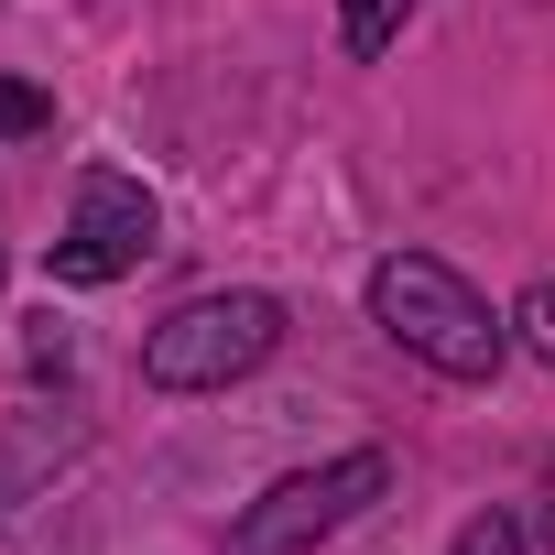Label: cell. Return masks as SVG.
<instances>
[{
	"label": "cell",
	"instance_id": "cell-1",
	"mask_svg": "<svg viewBox=\"0 0 555 555\" xmlns=\"http://www.w3.org/2000/svg\"><path fill=\"white\" fill-rule=\"evenodd\" d=\"M371 317L392 349H414L436 382H490L501 349H512V317H490V295L468 272H447L436 250H392L371 272Z\"/></svg>",
	"mask_w": 555,
	"mask_h": 555
},
{
	"label": "cell",
	"instance_id": "cell-2",
	"mask_svg": "<svg viewBox=\"0 0 555 555\" xmlns=\"http://www.w3.org/2000/svg\"><path fill=\"white\" fill-rule=\"evenodd\" d=\"M272 349H284V306L240 284V295L175 306V317L142 338V382H153V392H229V382H250Z\"/></svg>",
	"mask_w": 555,
	"mask_h": 555
},
{
	"label": "cell",
	"instance_id": "cell-3",
	"mask_svg": "<svg viewBox=\"0 0 555 555\" xmlns=\"http://www.w3.org/2000/svg\"><path fill=\"white\" fill-rule=\"evenodd\" d=\"M382 490H392V457H382V447H349V457H327V468H295V479H272V490L240 512L229 555H306V544L349 533Z\"/></svg>",
	"mask_w": 555,
	"mask_h": 555
},
{
	"label": "cell",
	"instance_id": "cell-4",
	"mask_svg": "<svg viewBox=\"0 0 555 555\" xmlns=\"http://www.w3.org/2000/svg\"><path fill=\"white\" fill-rule=\"evenodd\" d=\"M153 229H164V207H153L142 175H109V164L77 175V207H66V240H55V284L99 295V284H120V272H142Z\"/></svg>",
	"mask_w": 555,
	"mask_h": 555
},
{
	"label": "cell",
	"instance_id": "cell-5",
	"mask_svg": "<svg viewBox=\"0 0 555 555\" xmlns=\"http://www.w3.org/2000/svg\"><path fill=\"white\" fill-rule=\"evenodd\" d=\"M414 12H425V0H338V44L371 66V55H392V44H403V23H414Z\"/></svg>",
	"mask_w": 555,
	"mask_h": 555
},
{
	"label": "cell",
	"instance_id": "cell-6",
	"mask_svg": "<svg viewBox=\"0 0 555 555\" xmlns=\"http://www.w3.org/2000/svg\"><path fill=\"white\" fill-rule=\"evenodd\" d=\"M34 131H55V99L23 88V77H0V142H34Z\"/></svg>",
	"mask_w": 555,
	"mask_h": 555
},
{
	"label": "cell",
	"instance_id": "cell-7",
	"mask_svg": "<svg viewBox=\"0 0 555 555\" xmlns=\"http://www.w3.org/2000/svg\"><path fill=\"white\" fill-rule=\"evenodd\" d=\"M512 338H522V349H533V360L555 371V272H544V284H533V295L512 306Z\"/></svg>",
	"mask_w": 555,
	"mask_h": 555
},
{
	"label": "cell",
	"instance_id": "cell-8",
	"mask_svg": "<svg viewBox=\"0 0 555 555\" xmlns=\"http://www.w3.org/2000/svg\"><path fill=\"white\" fill-rule=\"evenodd\" d=\"M457 555H522V522H512V512H479V522L457 533Z\"/></svg>",
	"mask_w": 555,
	"mask_h": 555
},
{
	"label": "cell",
	"instance_id": "cell-9",
	"mask_svg": "<svg viewBox=\"0 0 555 555\" xmlns=\"http://www.w3.org/2000/svg\"><path fill=\"white\" fill-rule=\"evenodd\" d=\"M533 533H544V555H555V479H544V522H533Z\"/></svg>",
	"mask_w": 555,
	"mask_h": 555
}]
</instances>
